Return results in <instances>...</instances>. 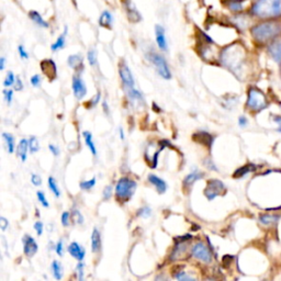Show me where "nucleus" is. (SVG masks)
<instances>
[{"mask_svg": "<svg viewBox=\"0 0 281 281\" xmlns=\"http://www.w3.org/2000/svg\"><path fill=\"white\" fill-rule=\"evenodd\" d=\"M220 61L223 66L232 72L236 77L242 79L245 71L246 54L245 50L240 44L234 43L225 48L220 55Z\"/></svg>", "mask_w": 281, "mask_h": 281, "instance_id": "obj_1", "label": "nucleus"}, {"mask_svg": "<svg viewBox=\"0 0 281 281\" xmlns=\"http://www.w3.org/2000/svg\"><path fill=\"white\" fill-rule=\"evenodd\" d=\"M252 12L260 19L281 17V0H257L253 6Z\"/></svg>", "mask_w": 281, "mask_h": 281, "instance_id": "obj_2", "label": "nucleus"}, {"mask_svg": "<svg viewBox=\"0 0 281 281\" xmlns=\"http://www.w3.org/2000/svg\"><path fill=\"white\" fill-rule=\"evenodd\" d=\"M281 33V25L273 21L256 24L252 28V36L257 42L266 43L276 39Z\"/></svg>", "mask_w": 281, "mask_h": 281, "instance_id": "obj_3", "label": "nucleus"}, {"mask_svg": "<svg viewBox=\"0 0 281 281\" xmlns=\"http://www.w3.org/2000/svg\"><path fill=\"white\" fill-rule=\"evenodd\" d=\"M137 184L135 180L129 177H122L118 180L116 185V197L120 202L125 203L134 195Z\"/></svg>", "mask_w": 281, "mask_h": 281, "instance_id": "obj_4", "label": "nucleus"}, {"mask_svg": "<svg viewBox=\"0 0 281 281\" xmlns=\"http://www.w3.org/2000/svg\"><path fill=\"white\" fill-rule=\"evenodd\" d=\"M247 108L253 111H260L266 108L267 101L266 97L262 91L256 88H251L249 91V98H247Z\"/></svg>", "mask_w": 281, "mask_h": 281, "instance_id": "obj_5", "label": "nucleus"}, {"mask_svg": "<svg viewBox=\"0 0 281 281\" xmlns=\"http://www.w3.org/2000/svg\"><path fill=\"white\" fill-rule=\"evenodd\" d=\"M191 255L201 263H204V264L212 263V258H213L212 252L209 247L202 242H198L192 246Z\"/></svg>", "mask_w": 281, "mask_h": 281, "instance_id": "obj_6", "label": "nucleus"}, {"mask_svg": "<svg viewBox=\"0 0 281 281\" xmlns=\"http://www.w3.org/2000/svg\"><path fill=\"white\" fill-rule=\"evenodd\" d=\"M150 61L152 62V64L154 66H155L157 73L164 79H167V80L171 79V73L169 69V66H168V64H167L166 59L162 55L156 54V53H152V54L150 55Z\"/></svg>", "mask_w": 281, "mask_h": 281, "instance_id": "obj_7", "label": "nucleus"}, {"mask_svg": "<svg viewBox=\"0 0 281 281\" xmlns=\"http://www.w3.org/2000/svg\"><path fill=\"white\" fill-rule=\"evenodd\" d=\"M225 186L224 184L221 182L219 179H211L208 182V185H206L205 189L203 190V195L205 198L211 201V200H214L220 195H223L225 192Z\"/></svg>", "mask_w": 281, "mask_h": 281, "instance_id": "obj_8", "label": "nucleus"}, {"mask_svg": "<svg viewBox=\"0 0 281 281\" xmlns=\"http://www.w3.org/2000/svg\"><path fill=\"white\" fill-rule=\"evenodd\" d=\"M119 75H120V78H121L122 83L126 87V88H134V85H135L134 77H133L132 73L129 68V66L126 65L125 63L120 64Z\"/></svg>", "mask_w": 281, "mask_h": 281, "instance_id": "obj_9", "label": "nucleus"}, {"mask_svg": "<svg viewBox=\"0 0 281 281\" xmlns=\"http://www.w3.org/2000/svg\"><path fill=\"white\" fill-rule=\"evenodd\" d=\"M39 246L37 240L31 235H24L23 237V253L26 257H33L37 254Z\"/></svg>", "mask_w": 281, "mask_h": 281, "instance_id": "obj_10", "label": "nucleus"}, {"mask_svg": "<svg viewBox=\"0 0 281 281\" xmlns=\"http://www.w3.org/2000/svg\"><path fill=\"white\" fill-rule=\"evenodd\" d=\"M72 88L74 95L77 99H83L87 95V87L84 83V80L79 76H74L73 77V83H72Z\"/></svg>", "mask_w": 281, "mask_h": 281, "instance_id": "obj_11", "label": "nucleus"}, {"mask_svg": "<svg viewBox=\"0 0 281 281\" xmlns=\"http://www.w3.org/2000/svg\"><path fill=\"white\" fill-rule=\"evenodd\" d=\"M41 69L44 76L48 77L50 80H54L57 76V67L53 59H43L41 62Z\"/></svg>", "mask_w": 281, "mask_h": 281, "instance_id": "obj_12", "label": "nucleus"}, {"mask_svg": "<svg viewBox=\"0 0 281 281\" xmlns=\"http://www.w3.org/2000/svg\"><path fill=\"white\" fill-rule=\"evenodd\" d=\"M192 139L195 140V142L205 146L208 150H211L212 149V145H213L214 137H213V135H211L210 133H208V132L199 131V132H196L195 134L192 135Z\"/></svg>", "mask_w": 281, "mask_h": 281, "instance_id": "obj_13", "label": "nucleus"}, {"mask_svg": "<svg viewBox=\"0 0 281 281\" xmlns=\"http://www.w3.org/2000/svg\"><path fill=\"white\" fill-rule=\"evenodd\" d=\"M147 180H149L151 185H153L154 187H155V189L159 193V195H163V193L166 192L167 184H166L165 180H163L162 178H159L158 176L151 173V175H149V177H147Z\"/></svg>", "mask_w": 281, "mask_h": 281, "instance_id": "obj_14", "label": "nucleus"}, {"mask_svg": "<svg viewBox=\"0 0 281 281\" xmlns=\"http://www.w3.org/2000/svg\"><path fill=\"white\" fill-rule=\"evenodd\" d=\"M124 4V7H125V9H126V12H128V17L130 19V21L131 22H138L140 19V15L138 13L137 9L135 8V6L133 5V3L131 2V0H124L123 2Z\"/></svg>", "mask_w": 281, "mask_h": 281, "instance_id": "obj_15", "label": "nucleus"}, {"mask_svg": "<svg viewBox=\"0 0 281 281\" xmlns=\"http://www.w3.org/2000/svg\"><path fill=\"white\" fill-rule=\"evenodd\" d=\"M155 36H156V43L158 48L162 51L168 50V45H167L166 37H165V29L162 25H156L155 26Z\"/></svg>", "mask_w": 281, "mask_h": 281, "instance_id": "obj_16", "label": "nucleus"}, {"mask_svg": "<svg viewBox=\"0 0 281 281\" xmlns=\"http://www.w3.org/2000/svg\"><path fill=\"white\" fill-rule=\"evenodd\" d=\"M68 253L74 258L77 259L78 262H83L84 258H85V255H86L85 250L76 242H73L68 246Z\"/></svg>", "mask_w": 281, "mask_h": 281, "instance_id": "obj_17", "label": "nucleus"}, {"mask_svg": "<svg viewBox=\"0 0 281 281\" xmlns=\"http://www.w3.org/2000/svg\"><path fill=\"white\" fill-rule=\"evenodd\" d=\"M187 251V240H182V242H177L175 245V249H173L171 255H170V260L175 262V260L182 259L183 255Z\"/></svg>", "mask_w": 281, "mask_h": 281, "instance_id": "obj_18", "label": "nucleus"}, {"mask_svg": "<svg viewBox=\"0 0 281 281\" xmlns=\"http://www.w3.org/2000/svg\"><path fill=\"white\" fill-rule=\"evenodd\" d=\"M30 150V145H29V139L26 138H22L21 140H20L19 144H18V147H17V155L21 158L22 162L24 163L26 158H28V151Z\"/></svg>", "mask_w": 281, "mask_h": 281, "instance_id": "obj_19", "label": "nucleus"}, {"mask_svg": "<svg viewBox=\"0 0 281 281\" xmlns=\"http://www.w3.org/2000/svg\"><path fill=\"white\" fill-rule=\"evenodd\" d=\"M270 56L275 59L277 63H281V39L273 41L268 48Z\"/></svg>", "mask_w": 281, "mask_h": 281, "instance_id": "obj_20", "label": "nucleus"}, {"mask_svg": "<svg viewBox=\"0 0 281 281\" xmlns=\"http://www.w3.org/2000/svg\"><path fill=\"white\" fill-rule=\"evenodd\" d=\"M202 178H203V172H200L198 170L192 171L185 177L184 182H183L184 187H186V188H189V187H191L196 182H198V180L202 179Z\"/></svg>", "mask_w": 281, "mask_h": 281, "instance_id": "obj_21", "label": "nucleus"}, {"mask_svg": "<svg viewBox=\"0 0 281 281\" xmlns=\"http://www.w3.org/2000/svg\"><path fill=\"white\" fill-rule=\"evenodd\" d=\"M100 250H101V236L99 230L95 227L91 234V251L92 253H98Z\"/></svg>", "mask_w": 281, "mask_h": 281, "instance_id": "obj_22", "label": "nucleus"}, {"mask_svg": "<svg viewBox=\"0 0 281 281\" xmlns=\"http://www.w3.org/2000/svg\"><path fill=\"white\" fill-rule=\"evenodd\" d=\"M67 64L71 68L77 71L79 69V67H82L83 66V56L80 54L71 55L67 58Z\"/></svg>", "mask_w": 281, "mask_h": 281, "instance_id": "obj_23", "label": "nucleus"}, {"mask_svg": "<svg viewBox=\"0 0 281 281\" xmlns=\"http://www.w3.org/2000/svg\"><path fill=\"white\" fill-rule=\"evenodd\" d=\"M83 136H84V138H85V143H86L87 147H88L92 155H93V156H97L96 145H95V143H93V139H92L91 133L88 132V131H85V132H83Z\"/></svg>", "mask_w": 281, "mask_h": 281, "instance_id": "obj_24", "label": "nucleus"}, {"mask_svg": "<svg viewBox=\"0 0 281 281\" xmlns=\"http://www.w3.org/2000/svg\"><path fill=\"white\" fill-rule=\"evenodd\" d=\"M29 17L33 22L38 24L39 26H42V28H49V23L45 21V20L41 17V15L38 11H30Z\"/></svg>", "mask_w": 281, "mask_h": 281, "instance_id": "obj_25", "label": "nucleus"}, {"mask_svg": "<svg viewBox=\"0 0 281 281\" xmlns=\"http://www.w3.org/2000/svg\"><path fill=\"white\" fill-rule=\"evenodd\" d=\"M112 21H113V18L111 13L109 11H103L101 13V16H100L99 24L103 26V28H111Z\"/></svg>", "mask_w": 281, "mask_h": 281, "instance_id": "obj_26", "label": "nucleus"}, {"mask_svg": "<svg viewBox=\"0 0 281 281\" xmlns=\"http://www.w3.org/2000/svg\"><path fill=\"white\" fill-rule=\"evenodd\" d=\"M52 273L53 276H54V278L56 280H61L63 278V266L61 265V263L57 262V260H53L52 263Z\"/></svg>", "mask_w": 281, "mask_h": 281, "instance_id": "obj_27", "label": "nucleus"}, {"mask_svg": "<svg viewBox=\"0 0 281 281\" xmlns=\"http://www.w3.org/2000/svg\"><path fill=\"white\" fill-rule=\"evenodd\" d=\"M66 34H67V28H65L64 33H63V34H61V36H59V37L57 38V40L55 41V43H54V44H52V46H51V50H52L53 52H56V51H58V50H62V49H64V46H65V38H66Z\"/></svg>", "mask_w": 281, "mask_h": 281, "instance_id": "obj_28", "label": "nucleus"}, {"mask_svg": "<svg viewBox=\"0 0 281 281\" xmlns=\"http://www.w3.org/2000/svg\"><path fill=\"white\" fill-rule=\"evenodd\" d=\"M3 137L5 143L7 145V150L10 154L15 153L16 150V145H15V137H13L10 133H3Z\"/></svg>", "mask_w": 281, "mask_h": 281, "instance_id": "obj_29", "label": "nucleus"}, {"mask_svg": "<svg viewBox=\"0 0 281 281\" xmlns=\"http://www.w3.org/2000/svg\"><path fill=\"white\" fill-rule=\"evenodd\" d=\"M48 183H49V188H50V190L53 192V193H54V196L56 197V198H59V197H61V189H59V187H58V185H57V183H56V179L54 178V177H49V180H48Z\"/></svg>", "mask_w": 281, "mask_h": 281, "instance_id": "obj_30", "label": "nucleus"}, {"mask_svg": "<svg viewBox=\"0 0 281 281\" xmlns=\"http://www.w3.org/2000/svg\"><path fill=\"white\" fill-rule=\"evenodd\" d=\"M279 217L277 216H271V214H264V216H260L259 221L265 225H271L272 223H276L278 221Z\"/></svg>", "mask_w": 281, "mask_h": 281, "instance_id": "obj_31", "label": "nucleus"}, {"mask_svg": "<svg viewBox=\"0 0 281 281\" xmlns=\"http://www.w3.org/2000/svg\"><path fill=\"white\" fill-rule=\"evenodd\" d=\"M253 165H246V166H243L240 167V168H238L235 172H234V177L235 178H240V177H244L246 173H249L250 171H252L253 169H255V167H253V168H251Z\"/></svg>", "mask_w": 281, "mask_h": 281, "instance_id": "obj_32", "label": "nucleus"}, {"mask_svg": "<svg viewBox=\"0 0 281 281\" xmlns=\"http://www.w3.org/2000/svg\"><path fill=\"white\" fill-rule=\"evenodd\" d=\"M128 96L130 97V99L132 101H139V100L143 99L142 93H140L137 89L135 88H128Z\"/></svg>", "mask_w": 281, "mask_h": 281, "instance_id": "obj_33", "label": "nucleus"}, {"mask_svg": "<svg viewBox=\"0 0 281 281\" xmlns=\"http://www.w3.org/2000/svg\"><path fill=\"white\" fill-rule=\"evenodd\" d=\"M96 183H97L96 178H92L90 180H86V182H82L79 186H80V188H82L83 190L89 191V190H91L93 188V187L96 186Z\"/></svg>", "mask_w": 281, "mask_h": 281, "instance_id": "obj_34", "label": "nucleus"}, {"mask_svg": "<svg viewBox=\"0 0 281 281\" xmlns=\"http://www.w3.org/2000/svg\"><path fill=\"white\" fill-rule=\"evenodd\" d=\"M16 80H17V78L15 77V74H13L12 72H8V74H7V76H6L5 82H4V86L8 88V87H11V86H13L16 84Z\"/></svg>", "mask_w": 281, "mask_h": 281, "instance_id": "obj_35", "label": "nucleus"}, {"mask_svg": "<svg viewBox=\"0 0 281 281\" xmlns=\"http://www.w3.org/2000/svg\"><path fill=\"white\" fill-rule=\"evenodd\" d=\"M29 145H30V152L31 153H37L40 150V144L39 140L36 136H31L29 139Z\"/></svg>", "mask_w": 281, "mask_h": 281, "instance_id": "obj_36", "label": "nucleus"}, {"mask_svg": "<svg viewBox=\"0 0 281 281\" xmlns=\"http://www.w3.org/2000/svg\"><path fill=\"white\" fill-rule=\"evenodd\" d=\"M100 98H101V95H100V92H98L97 95L93 97L91 100H89V101L86 102V108L87 109L95 108V107L98 104V102L100 101Z\"/></svg>", "mask_w": 281, "mask_h": 281, "instance_id": "obj_37", "label": "nucleus"}, {"mask_svg": "<svg viewBox=\"0 0 281 281\" xmlns=\"http://www.w3.org/2000/svg\"><path fill=\"white\" fill-rule=\"evenodd\" d=\"M87 58H88V62L91 66H95L97 64V53L95 50H90L87 53Z\"/></svg>", "mask_w": 281, "mask_h": 281, "instance_id": "obj_38", "label": "nucleus"}, {"mask_svg": "<svg viewBox=\"0 0 281 281\" xmlns=\"http://www.w3.org/2000/svg\"><path fill=\"white\" fill-rule=\"evenodd\" d=\"M37 196H38L39 201L41 202V204L44 206V208H49L50 203H49V201H48V199H46V197H45V195H44V192H43V191H38V192H37Z\"/></svg>", "mask_w": 281, "mask_h": 281, "instance_id": "obj_39", "label": "nucleus"}, {"mask_svg": "<svg viewBox=\"0 0 281 281\" xmlns=\"http://www.w3.org/2000/svg\"><path fill=\"white\" fill-rule=\"evenodd\" d=\"M84 268H85V264L83 262H78L76 266V275L79 280L84 279Z\"/></svg>", "mask_w": 281, "mask_h": 281, "instance_id": "obj_40", "label": "nucleus"}, {"mask_svg": "<svg viewBox=\"0 0 281 281\" xmlns=\"http://www.w3.org/2000/svg\"><path fill=\"white\" fill-rule=\"evenodd\" d=\"M151 214H152V211L149 206H143V208H140L137 211V217H140V218H149Z\"/></svg>", "mask_w": 281, "mask_h": 281, "instance_id": "obj_41", "label": "nucleus"}, {"mask_svg": "<svg viewBox=\"0 0 281 281\" xmlns=\"http://www.w3.org/2000/svg\"><path fill=\"white\" fill-rule=\"evenodd\" d=\"M71 218H72V216H71V213H69V212H67V211L63 212L62 217H61V221H62V224H63L65 227L69 225V223H71Z\"/></svg>", "mask_w": 281, "mask_h": 281, "instance_id": "obj_42", "label": "nucleus"}, {"mask_svg": "<svg viewBox=\"0 0 281 281\" xmlns=\"http://www.w3.org/2000/svg\"><path fill=\"white\" fill-rule=\"evenodd\" d=\"M30 82H31V85L33 87H36V88H38V87L41 86V83H42V78L40 75H33L30 79Z\"/></svg>", "mask_w": 281, "mask_h": 281, "instance_id": "obj_43", "label": "nucleus"}, {"mask_svg": "<svg viewBox=\"0 0 281 281\" xmlns=\"http://www.w3.org/2000/svg\"><path fill=\"white\" fill-rule=\"evenodd\" d=\"M55 252L59 257L64 256V246H63V240L62 239H59L57 242V244L55 245Z\"/></svg>", "mask_w": 281, "mask_h": 281, "instance_id": "obj_44", "label": "nucleus"}, {"mask_svg": "<svg viewBox=\"0 0 281 281\" xmlns=\"http://www.w3.org/2000/svg\"><path fill=\"white\" fill-rule=\"evenodd\" d=\"M73 217L75 218V221H76V223L78 224H83L84 223V218L82 216V213H80L78 210H73Z\"/></svg>", "mask_w": 281, "mask_h": 281, "instance_id": "obj_45", "label": "nucleus"}, {"mask_svg": "<svg viewBox=\"0 0 281 281\" xmlns=\"http://www.w3.org/2000/svg\"><path fill=\"white\" fill-rule=\"evenodd\" d=\"M4 95H5V99L8 104H10L12 102V97H13V91L11 89H5L4 90Z\"/></svg>", "mask_w": 281, "mask_h": 281, "instance_id": "obj_46", "label": "nucleus"}, {"mask_svg": "<svg viewBox=\"0 0 281 281\" xmlns=\"http://www.w3.org/2000/svg\"><path fill=\"white\" fill-rule=\"evenodd\" d=\"M31 183L34 186H41L42 185V178L37 173H32L31 175Z\"/></svg>", "mask_w": 281, "mask_h": 281, "instance_id": "obj_47", "label": "nucleus"}, {"mask_svg": "<svg viewBox=\"0 0 281 281\" xmlns=\"http://www.w3.org/2000/svg\"><path fill=\"white\" fill-rule=\"evenodd\" d=\"M175 278L178 280H193V277L188 276L187 275V272H185V271H179L178 273H176Z\"/></svg>", "mask_w": 281, "mask_h": 281, "instance_id": "obj_48", "label": "nucleus"}, {"mask_svg": "<svg viewBox=\"0 0 281 281\" xmlns=\"http://www.w3.org/2000/svg\"><path fill=\"white\" fill-rule=\"evenodd\" d=\"M103 199L109 200L112 197V186H107L103 189Z\"/></svg>", "mask_w": 281, "mask_h": 281, "instance_id": "obj_49", "label": "nucleus"}, {"mask_svg": "<svg viewBox=\"0 0 281 281\" xmlns=\"http://www.w3.org/2000/svg\"><path fill=\"white\" fill-rule=\"evenodd\" d=\"M18 52H19L20 57H21L22 59H28V58H29L28 52H26V51L24 50L23 45H19V46H18Z\"/></svg>", "mask_w": 281, "mask_h": 281, "instance_id": "obj_50", "label": "nucleus"}, {"mask_svg": "<svg viewBox=\"0 0 281 281\" xmlns=\"http://www.w3.org/2000/svg\"><path fill=\"white\" fill-rule=\"evenodd\" d=\"M229 7H230V9H231V10H233V11H240V10H242V8H243L242 4L238 3V2H233V3H230Z\"/></svg>", "mask_w": 281, "mask_h": 281, "instance_id": "obj_51", "label": "nucleus"}, {"mask_svg": "<svg viewBox=\"0 0 281 281\" xmlns=\"http://www.w3.org/2000/svg\"><path fill=\"white\" fill-rule=\"evenodd\" d=\"M34 230L37 231V233H38V235L40 236V235H42V233H43V231H44V225H43V223L42 222H40V221H38V222H36L34 223Z\"/></svg>", "mask_w": 281, "mask_h": 281, "instance_id": "obj_52", "label": "nucleus"}, {"mask_svg": "<svg viewBox=\"0 0 281 281\" xmlns=\"http://www.w3.org/2000/svg\"><path fill=\"white\" fill-rule=\"evenodd\" d=\"M8 226H9L8 220L4 217L0 218V227H2V231H6L7 229H8Z\"/></svg>", "mask_w": 281, "mask_h": 281, "instance_id": "obj_53", "label": "nucleus"}, {"mask_svg": "<svg viewBox=\"0 0 281 281\" xmlns=\"http://www.w3.org/2000/svg\"><path fill=\"white\" fill-rule=\"evenodd\" d=\"M49 149H50L51 153H52L54 156H58V155H59V150L57 149V147H56L55 145L50 144V145H49Z\"/></svg>", "mask_w": 281, "mask_h": 281, "instance_id": "obj_54", "label": "nucleus"}, {"mask_svg": "<svg viewBox=\"0 0 281 281\" xmlns=\"http://www.w3.org/2000/svg\"><path fill=\"white\" fill-rule=\"evenodd\" d=\"M15 89L16 90H22L23 89V84L21 82V79H20L19 77H17V80H16V84H15Z\"/></svg>", "mask_w": 281, "mask_h": 281, "instance_id": "obj_55", "label": "nucleus"}, {"mask_svg": "<svg viewBox=\"0 0 281 281\" xmlns=\"http://www.w3.org/2000/svg\"><path fill=\"white\" fill-rule=\"evenodd\" d=\"M205 166L208 167L209 169H212V170H218V168H216V166L213 165V163L211 162V159H210V158H208V159L205 160Z\"/></svg>", "mask_w": 281, "mask_h": 281, "instance_id": "obj_56", "label": "nucleus"}, {"mask_svg": "<svg viewBox=\"0 0 281 281\" xmlns=\"http://www.w3.org/2000/svg\"><path fill=\"white\" fill-rule=\"evenodd\" d=\"M238 123H239V125L243 128V126H245V125L247 124V119H246L245 117H239V119H238Z\"/></svg>", "mask_w": 281, "mask_h": 281, "instance_id": "obj_57", "label": "nucleus"}, {"mask_svg": "<svg viewBox=\"0 0 281 281\" xmlns=\"http://www.w3.org/2000/svg\"><path fill=\"white\" fill-rule=\"evenodd\" d=\"M102 106H103V111L106 112V115H107V116H109V113H110V111H109V107H108V103H107L106 100L102 102Z\"/></svg>", "mask_w": 281, "mask_h": 281, "instance_id": "obj_58", "label": "nucleus"}, {"mask_svg": "<svg viewBox=\"0 0 281 281\" xmlns=\"http://www.w3.org/2000/svg\"><path fill=\"white\" fill-rule=\"evenodd\" d=\"M5 64H6V58L2 57V58H0V69H2V71L5 69Z\"/></svg>", "mask_w": 281, "mask_h": 281, "instance_id": "obj_59", "label": "nucleus"}, {"mask_svg": "<svg viewBox=\"0 0 281 281\" xmlns=\"http://www.w3.org/2000/svg\"><path fill=\"white\" fill-rule=\"evenodd\" d=\"M119 132H120V138H121L122 140L125 138V136H124V133H123V129L121 128V126H120V128H119Z\"/></svg>", "mask_w": 281, "mask_h": 281, "instance_id": "obj_60", "label": "nucleus"}, {"mask_svg": "<svg viewBox=\"0 0 281 281\" xmlns=\"http://www.w3.org/2000/svg\"><path fill=\"white\" fill-rule=\"evenodd\" d=\"M276 121H277V123L280 125V129H279V131L281 132V118H276Z\"/></svg>", "mask_w": 281, "mask_h": 281, "instance_id": "obj_61", "label": "nucleus"}]
</instances>
